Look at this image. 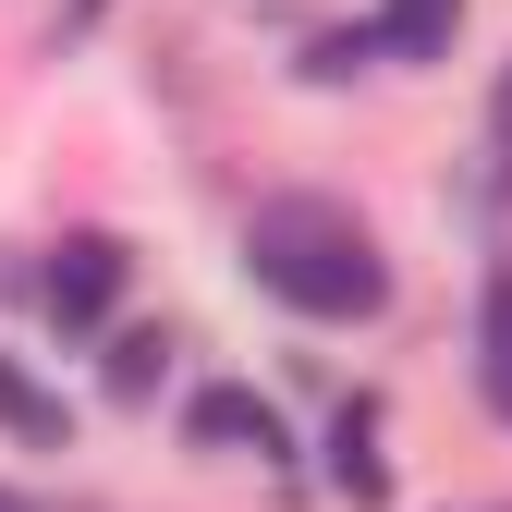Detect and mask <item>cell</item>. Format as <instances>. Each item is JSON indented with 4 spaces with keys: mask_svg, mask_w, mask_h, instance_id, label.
<instances>
[{
    "mask_svg": "<svg viewBox=\"0 0 512 512\" xmlns=\"http://www.w3.org/2000/svg\"><path fill=\"white\" fill-rule=\"evenodd\" d=\"M244 269H256V293H281L317 330H354V317L391 305V256L342 196H269L244 220Z\"/></svg>",
    "mask_w": 512,
    "mask_h": 512,
    "instance_id": "cell-1",
    "label": "cell"
},
{
    "mask_svg": "<svg viewBox=\"0 0 512 512\" xmlns=\"http://www.w3.org/2000/svg\"><path fill=\"white\" fill-rule=\"evenodd\" d=\"M183 439H196V452H220V464H281V452H293L281 403L244 391V378H208V391L183 403Z\"/></svg>",
    "mask_w": 512,
    "mask_h": 512,
    "instance_id": "cell-2",
    "label": "cell"
},
{
    "mask_svg": "<svg viewBox=\"0 0 512 512\" xmlns=\"http://www.w3.org/2000/svg\"><path fill=\"white\" fill-rule=\"evenodd\" d=\"M122 269H135V256H122L110 232H61L49 269H37V305L61 317V330H98V317L122 305Z\"/></svg>",
    "mask_w": 512,
    "mask_h": 512,
    "instance_id": "cell-3",
    "label": "cell"
},
{
    "mask_svg": "<svg viewBox=\"0 0 512 512\" xmlns=\"http://www.w3.org/2000/svg\"><path fill=\"white\" fill-rule=\"evenodd\" d=\"M330 488H342L354 512L391 500V464H378V415H366V403H342V427H330Z\"/></svg>",
    "mask_w": 512,
    "mask_h": 512,
    "instance_id": "cell-4",
    "label": "cell"
},
{
    "mask_svg": "<svg viewBox=\"0 0 512 512\" xmlns=\"http://www.w3.org/2000/svg\"><path fill=\"white\" fill-rule=\"evenodd\" d=\"M476 391H488V415L512 427V269L488 281V317H476Z\"/></svg>",
    "mask_w": 512,
    "mask_h": 512,
    "instance_id": "cell-5",
    "label": "cell"
},
{
    "mask_svg": "<svg viewBox=\"0 0 512 512\" xmlns=\"http://www.w3.org/2000/svg\"><path fill=\"white\" fill-rule=\"evenodd\" d=\"M452 25H464V0H391V13H378V49L391 61H439Z\"/></svg>",
    "mask_w": 512,
    "mask_h": 512,
    "instance_id": "cell-6",
    "label": "cell"
},
{
    "mask_svg": "<svg viewBox=\"0 0 512 512\" xmlns=\"http://www.w3.org/2000/svg\"><path fill=\"white\" fill-rule=\"evenodd\" d=\"M159 366H171L159 330H122V342H110V391H159Z\"/></svg>",
    "mask_w": 512,
    "mask_h": 512,
    "instance_id": "cell-7",
    "label": "cell"
},
{
    "mask_svg": "<svg viewBox=\"0 0 512 512\" xmlns=\"http://www.w3.org/2000/svg\"><path fill=\"white\" fill-rule=\"evenodd\" d=\"M0 427H25V439H61V403H49V391H25V378L0 366Z\"/></svg>",
    "mask_w": 512,
    "mask_h": 512,
    "instance_id": "cell-8",
    "label": "cell"
},
{
    "mask_svg": "<svg viewBox=\"0 0 512 512\" xmlns=\"http://www.w3.org/2000/svg\"><path fill=\"white\" fill-rule=\"evenodd\" d=\"M488 196L512 208V61H500V98H488Z\"/></svg>",
    "mask_w": 512,
    "mask_h": 512,
    "instance_id": "cell-9",
    "label": "cell"
},
{
    "mask_svg": "<svg viewBox=\"0 0 512 512\" xmlns=\"http://www.w3.org/2000/svg\"><path fill=\"white\" fill-rule=\"evenodd\" d=\"M0 512H37V500H25V488H0Z\"/></svg>",
    "mask_w": 512,
    "mask_h": 512,
    "instance_id": "cell-10",
    "label": "cell"
}]
</instances>
